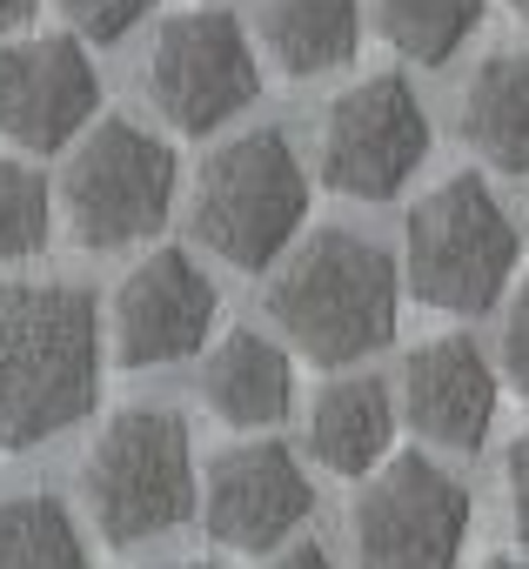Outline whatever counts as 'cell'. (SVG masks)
<instances>
[{"mask_svg": "<svg viewBox=\"0 0 529 569\" xmlns=\"http://www.w3.org/2000/svg\"><path fill=\"white\" fill-rule=\"evenodd\" d=\"M101 402V316L68 281L0 289V449H41Z\"/></svg>", "mask_w": 529, "mask_h": 569, "instance_id": "obj_1", "label": "cell"}, {"mask_svg": "<svg viewBox=\"0 0 529 569\" xmlns=\"http://www.w3.org/2000/svg\"><path fill=\"white\" fill-rule=\"evenodd\" d=\"M269 322L296 356L349 369L396 336V261L349 228H316L269 281Z\"/></svg>", "mask_w": 529, "mask_h": 569, "instance_id": "obj_2", "label": "cell"}, {"mask_svg": "<svg viewBox=\"0 0 529 569\" xmlns=\"http://www.w3.org/2000/svg\"><path fill=\"white\" fill-rule=\"evenodd\" d=\"M309 214V168L296 161L282 128H248L201 161L194 181V234L228 268H276L282 248L302 234Z\"/></svg>", "mask_w": 529, "mask_h": 569, "instance_id": "obj_3", "label": "cell"}, {"mask_svg": "<svg viewBox=\"0 0 529 569\" xmlns=\"http://www.w3.org/2000/svg\"><path fill=\"white\" fill-rule=\"evenodd\" d=\"M88 509L114 549H134L148 536H168L194 516V442L174 409H114L81 462Z\"/></svg>", "mask_w": 529, "mask_h": 569, "instance_id": "obj_4", "label": "cell"}, {"mask_svg": "<svg viewBox=\"0 0 529 569\" xmlns=\"http://www.w3.org/2000/svg\"><path fill=\"white\" fill-rule=\"evenodd\" d=\"M516 221L496 208L482 174H449L442 188H429L409 208V234H402V268L409 289L442 309V316H482L516 268Z\"/></svg>", "mask_w": 529, "mask_h": 569, "instance_id": "obj_5", "label": "cell"}, {"mask_svg": "<svg viewBox=\"0 0 529 569\" xmlns=\"http://www.w3.org/2000/svg\"><path fill=\"white\" fill-rule=\"evenodd\" d=\"M174 148L154 141L148 128L101 114L81 128L68 174H61V208H68V234L81 248H134L148 241L168 208H174Z\"/></svg>", "mask_w": 529, "mask_h": 569, "instance_id": "obj_6", "label": "cell"}, {"mask_svg": "<svg viewBox=\"0 0 529 569\" xmlns=\"http://www.w3.org/2000/svg\"><path fill=\"white\" fill-rule=\"evenodd\" d=\"M362 569H456L469 542V489L422 449L382 456L349 502Z\"/></svg>", "mask_w": 529, "mask_h": 569, "instance_id": "obj_7", "label": "cell"}, {"mask_svg": "<svg viewBox=\"0 0 529 569\" xmlns=\"http://www.w3.org/2000/svg\"><path fill=\"white\" fill-rule=\"evenodd\" d=\"M148 94L174 134H214L261 94L248 28L228 8L168 14L154 34V54H148Z\"/></svg>", "mask_w": 529, "mask_h": 569, "instance_id": "obj_8", "label": "cell"}, {"mask_svg": "<svg viewBox=\"0 0 529 569\" xmlns=\"http://www.w3.org/2000/svg\"><path fill=\"white\" fill-rule=\"evenodd\" d=\"M429 161V114L402 74H369L322 121V181L349 201H389Z\"/></svg>", "mask_w": 529, "mask_h": 569, "instance_id": "obj_9", "label": "cell"}, {"mask_svg": "<svg viewBox=\"0 0 529 569\" xmlns=\"http://www.w3.org/2000/svg\"><path fill=\"white\" fill-rule=\"evenodd\" d=\"M101 114V74L74 34H28L0 48V134L28 154L68 148Z\"/></svg>", "mask_w": 529, "mask_h": 569, "instance_id": "obj_10", "label": "cell"}, {"mask_svg": "<svg viewBox=\"0 0 529 569\" xmlns=\"http://www.w3.org/2000/svg\"><path fill=\"white\" fill-rule=\"evenodd\" d=\"M214 309H221V296H214L208 268H194L188 248H154L114 289V356L128 369L188 362V356H201Z\"/></svg>", "mask_w": 529, "mask_h": 569, "instance_id": "obj_11", "label": "cell"}, {"mask_svg": "<svg viewBox=\"0 0 529 569\" xmlns=\"http://www.w3.org/2000/svg\"><path fill=\"white\" fill-rule=\"evenodd\" d=\"M309 509H316V482L302 476L296 449L276 436L234 442L208 462V536H221L228 549H276L309 522Z\"/></svg>", "mask_w": 529, "mask_h": 569, "instance_id": "obj_12", "label": "cell"}, {"mask_svg": "<svg viewBox=\"0 0 529 569\" xmlns=\"http://www.w3.org/2000/svg\"><path fill=\"white\" fill-rule=\"evenodd\" d=\"M402 416L436 449H482L496 422V369L469 336H436L402 362Z\"/></svg>", "mask_w": 529, "mask_h": 569, "instance_id": "obj_13", "label": "cell"}, {"mask_svg": "<svg viewBox=\"0 0 529 569\" xmlns=\"http://www.w3.org/2000/svg\"><path fill=\"white\" fill-rule=\"evenodd\" d=\"M201 396L221 422L234 429H269L289 416L296 402V362L276 336H261V329H228L201 369Z\"/></svg>", "mask_w": 529, "mask_h": 569, "instance_id": "obj_14", "label": "cell"}, {"mask_svg": "<svg viewBox=\"0 0 529 569\" xmlns=\"http://www.w3.org/2000/svg\"><path fill=\"white\" fill-rule=\"evenodd\" d=\"M396 442V402L376 376H349V382H329L309 409V449L322 469L336 476H369Z\"/></svg>", "mask_w": 529, "mask_h": 569, "instance_id": "obj_15", "label": "cell"}, {"mask_svg": "<svg viewBox=\"0 0 529 569\" xmlns=\"http://www.w3.org/2000/svg\"><path fill=\"white\" fill-rule=\"evenodd\" d=\"M462 141L502 168L529 174V48H502L462 88Z\"/></svg>", "mask_w": 529, "mask_h": 569, "instance_id": "obj_16", "label": "cell"}, {"mask_svg": "<svg viewBox=\"0 0 529 569\" xmlns=\"http://www.w3.org/2000/svg\"><path fill=\"white\" fill-rule=\"evenodd\" d=\"M261 41H269L276 68L296 81L349 68L362 41V8L356 0H269L261 8Z\"/></svg>", "mask_w": 529, "mask_h": 569, "instance_id": "obj_17", "label": "cell"}, {"mask_svg": "<svg viewBox=\"0 0 529 569\" xmlns=\"http://www.w3.org/2000/svg\"><path fill=\"white\" fill-rule=\"evenodd\" d=\"M0 569H94L74 516L54 496H8L0 502Z\"/></svg>", "mask_w": 529, "mask_h": 569, "instance_id": "obj_18", "label": "cell"}, {"mask_svg": "<svg viewBox=\"0 0 529 569\" xmlns=\"http://www.w3.org/2000/svg\"><path fill=\"white\" fill-rule=\"evenodd\" d=\"M482 21V0H376V28L382 41L416 61V68H442Z\"/></svg>", "mask_w": 529, "mask_h": 569, "instance_id": "obj_19", "label": "cell"}, {"mask_svg": "<svg viewBox=\"0 0 529 569\" xmlns=\"http://www.w3.org/2000/svg\"><path fill=\"white\" fill-rule=\"evenodd\" d=\"M48 248V181L28 161L0 154V261H28Z\"/></svg>", "mask_w": 529, "mask_h": 569, "instance_id": "obj_20", "label": "cell"}, {"mask_svg": "<svg viewBox=\"0 0 529 569\" xmlns=\"http://www.w3.org/2000/svg\"><path fill=\"white\" fill-rule=\"evenodd\" d=\"M54 8L68 14V28L81 41H121L128 28H141L154 14V0H54Z\"/></svg>", "mask_w": 529, "mask_h": 569, "instance_id": "obj_21", "label": "cell"}, {"mask_svg": "<svg viewBox=\"0 0 529 569\" xmlns=\"http://www.w3.org/2000/svg\"><path fill=\"white\" fill-rule=\"evenodd\" d=\"M502 376L529 396V289L509 302V322H502Z\"/></svg>", "mask_w": 529, "mask_h": 569, "instance_id": "obj_22", "label": "cell"}, {"mask_svg": "<svg viewBox=\"0 0 529 569\" xmlns=\"http://www.w3.org/2000/svg\"><path fill=\"white\" fill-rule=\"evenodd\" d=\"M502 482H509V516H516V536L529 542V429L509 442V462H502Z\"/></svg>", "mask_w": 529, "mask_h": 569, "instance_id": "obj_23", "label": "cell"}, {"mask_svg": "<svg viewBox=\"0 0 529 569\" xmlns=\"http://www.w3.org/2000/svg\"><path fill=\"white\" fill-rule=\"evenodd\" d=\"M269 569H336V562H329V549H322V542H296V549H282Z\"/></svg>", "mask_w": 529, "mask_h": 569, "instance_id": "obj_24", "label": "cell"}, {"mask_svg": "<svg viewBox=\"0 0 529 569\" xmlns=\"http://www.w3.org/2000/svg\"><path fill=\"white\" fill-rule=\"evenodd\" d=\"M34 8H41V0H0V34H21L34 21Z\"/></svg>", "mask_w": 529, "mask_h": 569, "instance_id": "obj_25", "label": "cell"}, {"mask_svg": "<svg viewBox=\"0 0 529 569\" xmlns=\"http://www.w3.org/2000/svg\"><path fill=\"white\" fill-rule=\"evenodd\" d=\"M482 569H529V562H509V556H496V562H482Z\"/></svg>", "mask_w": 529, "mask_h": 569, "instance_id": "obj_26", "label": "cell"}, {"mask_svg": "<svg viewBox=\"0 0 529 569\" xmlns=\"http://www.w3.org/2000/svg\"><path fill=\"white\" fill-rule=\"evenodd\" d=\"M502 8H509V14H522V21H529V0H502Z\"/></svg>", "mask_w": 529, "mask_h": 569, "instance_id": "obj_27", "label": "cell"}, {"mask_svg": "<svg viewBox=\"0 0 529 569\" xmlns=\"http://www.w3.org/2000/svg\"><path fill=\"white\" fill-rule=\"evenodd\" d=\"M168 569H214V562H168Z\"/></svg>", "mask_w": 529, "mask_h": 569, "instance_id": "obj_28", "label": "cell"}]
</instances>
